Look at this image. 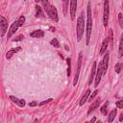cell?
I'll list each match as a JSON object with an SVG mask.
<instances>
[{
  "label": "cell",
  "mask_w": 123,
  "mask_h": 123,
  "mask_svg": "<svg viewBox=\"0 0 123 123\" xmlns=\"http://www.w3.org/2000/svg\"><path fill=\"white\" fill-rule=\"evenodd\" d=\"M118 22H119V26L123 29V14L122 13L118 14Z\"/></svg>",
  "instance_id": "cell-25"
},
{
  "label": "cell",
  "mask_w": 123,
  "mask_h": 123,
  "mask_svg": "<svg viewBox=\"0 0 123 123\" xmlns=\"http://www.w3.org/2000/svg\"><path fill=\"white\" fill-rule=\"evenodd\" d=\"M37 103L36 101H33V102H30V103H29V106H30V107H35V106H37Z\"/></svg>",
  "instance_id": "cell-35"
},
{
  "label": "cell",
  "mask_w": 123,
  "mask_h": 123,
  "mask_svg": "<svg viewBox=\"0 0 123 123\" xmlns=\"http://www.w3.org/2000/svg\"><path fill=\"white\" fill-rule=\"evenodd\" d=\"M120 70H121V64H120L119 62H117V63L115 64V71H116V73H119Z\"/></svg>",
  "instance_id": "cell-29"
},
{
  "label": "cell",
  "mask_w": 123,
  "mask_h": 123,
  "mask_svg": "<svg viewBox=\"0 0 123 123\" xmlns=\"http://www.w3.org/2000/svg\"><path fill=\"white\" fill-rule=\"evenodd\" d=\"M22 38H24V36H23V35H19L18 37H16L13 39V41H19V40H22Z\"/></svg>",
  "instance_id": "cell-31"
},
{
  "label": "cell",
  "mask_w": 123,
  "mask_h": 123,
  "mask_svg": "<svg viewBox=\"0 0 123 123\" xmlns=\"http://www.w3.org/2000/svg\"><path fill=\"white\" fill-rule=\"evenodd\" d=\"M0 27H1V36L3 37L8 29V21L4 16H0Z\"/></svg>",
  "instance_id": "cell-7"
},
{
  "label": "cell",
  "mask_w": 123,
  "mask_h": 123,
  "mask_svg": "<svg viewBox=\"0 0 123 123\" xmlns=\"http://www.w3.org/2000/svg\"><path fill=\"white\" fill-rule=\"evenodd\" d=\"M108 105H109V102H106L105 104H104V106L101 108V112L104 114V115H107V107H108Z\"/></svg>",
  "instance_id": "cell-23"
},
{
  "label": "cell",
  "mask_w": 123,
  "mask_h": 123,
  "mask_svg": "<svg viewBox=\"0 0 123 123\" xmlns=\"http://www.w3.org/2000/svg\"><path fill=\"white\" fill-rule=\"evenodd\" d=\"M95 75H96V62H94L92 63V67H91V74H90V78L88 81L89 85H92V81L95 79Z\"/></svg>",
  "instance_id": "cell-12"
},
{
  "label": "cell",
  "mask_w": 123,
  "mask_h": 123,
  "mask_svg": "<svg viewBox=\"0 0 123 123\" xmlns=\"http://www.w3.org/2000/svg\"><path fill=\"white\" fill-rule=\"evenodd\" d=\"M51 101H52V98H49V99H47L46 101H43V102L39 103V106H43V105H45V104H47V103H49V102H51Z\"/></svg>",
  "instance_id": "cell-32"
},
{
  "label": "cell",
  "mask_w": 123,
  "mask_h": 123,
  "mask_svg": "<svg viewBox=\"0 0 123 123\" xmlns=\"http://www.w3.org/2000/svg\"><path fill=\"white\" fill-rule=\"evenodd\" d=\"M40 2H41V5H42L43 10H44V11L46 12V13H47V12H49V10H50V7H51L49 1H48V0H40Z\"/></svg>",
  "instance_id": "cell-16"
},
{
  "label": "cell",
  "mask_w": 123,
  "mask_h": 123,
  "mask_svg": "<svg viewBox=\"0 0 123 123\" xmlns=\"http://www.w3.org/2000/svg\"><path fill=\"white\" fill-rule=\"evenodd\" d=\"M18 27H19L18 22H17V21H14V22L11 25V27H10V29H9V31H8V37H11L17 31Z\"/></svg>",
  "instance_id": "cell-9"
},
{
  "label": "cell",
  "mask_w": 123,
  "mask_h": 123,
  "mask_svg": "<svg viewBox=\"0 0 123 123\" xmlns=\"http://www.w3.org/2000/svg\"><path fill=\"white\" fill-rule=\"evenodd\" d=\"M35 1H36V2L37 3V2H38V1H40V0H35Z\"/></svg>",
  "instance_id": "cell-38"
},
{
  "label": "cell",
  "mask_w": 123,
  "mask_h": 123,
  "mask_svg": "<svg viewBox=\"0 0 123 123\" xmlns=\"http://www.w3.org/2000/svg\"><path fill=\"white\" fill-rule=\"evenodd\" d=\"M16 104H17L19 107H21V108H22V107H24V106H25V101H24L23 99H19V100H18V102H17Z\"/></svg>",
  "instance_id": "cell-28"
},
{
  "label": "cell",
  "mask_w": 123,
  "mask_h": 123,
  "mask_svg": "<svg viewBox=\"0 0 123 123\" xmlns=\"http://www.w3.org/2000/svg\"><path fill=\"white\" fill-rule=\"evenodd\" d=\"M119 121H123V113L120 115V117H119Z\"/></svg>",
  "instance_id": "cell-36"
},
{
  "label": "cell",
  "mask_w": 123,
  "mask_h": 123,
  "mask_svg": "<svg viewBox=\"0 0 123 123\" xmlns=\"http://www.w3.org/2000/svg\"><path fill=\"white\" fill-rule=\"evenodd\" d=\"M118 56L122 57L123 56V34L121 36V39H120V43H119V49H118Z\"/></svg>",
  "instance_id": "cell-20"
},
{
  "label": "cell",
  "mask_w": 123,
  "mask_h": 123,
  "mask_svg": "<svg viewBox=\"0 0 123 123\" xmlns=\"http://www.w3.org/2000/svg\"><path fill=\"white\" fill-rule=\"evenodd\" d=\"M36 16H37V17H42V16H43L42 9H41V7H39L38 5L36 6Z\"/></svg>",
  "instance_id": "cell-19"
},
{
  "label": "cell",
  "mask_w": 123,
  "mask_h": 123,
  "mask_svg": "<svg viewBox=\"0 0 123 123\" xmlns=\"http://www.w3.org/2000/svg\"><path fill=\"white\" fill-rule=\"evenodd\" d=\"M30 36H31L32 37L39 38V37H42L44 36V33H43V31H41V30H36V31L32 32V33L30 34Z\"/></svg>",
  "instance_id": "cell-13"
},
{
  "label": "cell",
  "mask_w": 123,
  "mask_h": 123,
  "mask_svg": "<svg viewBox=\"0 0 123 123\" xmlns=\"http://www.w3.org/2000/svg\"><path fill=\"white\" fill-rule=\"evenodd\" d=\"M95 120H96V119H95V118H92V119H91V120H90V121H91V122H94V121H95Z\"/></svg>",
  "instance_id": "cell-37"
},
{
  "label": "cell",
  "mask_w": 123,
  "mask_h": 123,
  "mask_svg": "<svg viewBox=\"0 0 123 123\" xmlns=\"http://www.w3.org/2000/svg\"><path fill=\"white\" fill-rule=\"evenodd\" d=\"M84 28H85V20L84 14L82 13L77 19V26H76V33H77V41H80L84 35Z\"/></svg>",
  "instance_id": "cell-2"
},
{
  "label": "cell",
  "mask_w": 123,
  "mask_h": 123,
  "mask_svg": "<svg viewBox=\"0 0 123 123\" xmlns=\"http://www.w3.org/2000/svg\"><path fill=\"white\" fill-rule=\"evenodd\" d=\"M20 49H21L20 47H17V48H13V49L9 50V51L7 52V54H6V58H7V59H11V58H12V56L13 54H15L16 52H18Z\"/></svg>",
  "instance_id": "cell-17"
},
{
  "label": "cell",
  "mask_w": 123,
  "mask_h": 123,
  "mask_svg": "<svg viewBox=\"0 0 123 123\" xmlns=\"http://www.w3.org/2000/svg\"><path fill=\"white\" fill-rule=\"evenodd\" d=\"M109 58H110V54H109V52H106L105 56L101 62H102V68H103V75H105L107 73L108 66H109Z\"/></svg>",
  "instance_id": "cell-6"
},
{
  "label": "cell",
  "mask_w": 123,
  "mask_h": 123,
  "mask_svg": "<svg viewBox=\"0 0 123 123\" xmlns=\"http://www.w3.org/2000/svg\"><path fill=\"white\" fill-rule=\"evenodd\" d=\"M77 9V0H70V16L72 19L75 17V12Z\"/></svg>",
  "instance_id": "cell-10"
},
{
  "label": "cell",
  "mask_w": 123,
  "mask_h": 123,
  "mask_svg": "<svg viewBox=\"0 0 123 123\" xmlns=\"http://www.w3.org/2000/svg\"><path fill=\"white\" fill-rule=\"evenodd\" d=\"M17 22H18V24H19V26H23V24H24V22H25V17L22 15V16H20L19 17V19L17 20Z\"/></svg>",
  "instance_id": "cell-27"
},
{
  "label": "cell",
  "mask_w": 123,
  "mask_h": 123,
  "mask_svg": "<svg viewBox=\"0 0 123 123\" xmlns=\"http://www.w3.org/2000/svg\"><path fill=\"white\" fill-rule=\"evenodd\" d=\"M109 14H110V8H109V0H104V15H103V23L104 26H108L109 21Z\"/></svg>",
  "instance_id": "cell-3"
},
{
  "label": "cell",
  "mask_w": 123,
  "mask_h": 123,
  "mask_svg": "<svg viewBox=\"0 0 123 123\" xmlns=\"http://www.w3.org/2000/svg\"><path fill=\"white\" fill-rule=\"evenodd\" d=\"M66 62H67V76L69 77L71 74V65H70V59L69 58L66 59Z\"/></svg>",
  "instance_id": "cell-22"
},
{
  "label": "cell",
  "mask_w": 123,
  "mask_h": 123,
  "mask_svg": "<svg viewBox=\"0 0 123 123\" xmlns=\"http://www.w3.org/2000/svg\"><path fill=\"white\" fill-rule=\"evenodd\" d=\"M68 3H69V0H62V8H63V13H64V15L67 14Z\"/></svg>",
  "instance_id": "cell-21"
},
{
  "label": "cell",
  "mask_w": 123,
  "mask_h": 123,
  "mask_svg": "<svg viewBox=\"0 0 123 123\" xmlns=\"http://www.w3.org/2000/svg\"><path fill=\"white\" fill-rule=\"evenodd\" d=\"M97 93H98V90H95V91H94V92H93V93L90 95V99L92 100V98H94V97L96 96V94H97Z\"/></svg>",
  "instance_id": "cell-34"
},
{
  "label": "cell",
  "mask_w": 123,
  "mask_h": 123,
  "mask_svg": "<svg viewBox=\"0 0 123 123\" xmlns=\"http://www.w3.org/2000/svg\"><path fill=\"white\" fill-rule=\"evenodd\" d=\"M116 107L117 108H120V109H123V100H119L116 102Z\"/></svg>",
  "instance_id": "cell-30"
},
{
  "label": "cell",
  "mask_w": 123,
  "mask_h": 123,
  "mask_svg": "<svg viewBox=\"0 0 123 123\" xmlns=\"http://www.w3.org/2000/svg\"><path fill=\"white\" fill-rule=\"evenodd\" d=\"M116 113H117V110H116V109L112 110V111L110 112V114H109L108 121H109V122H112L113 119H114V117H115V115H116Z\"/></svg>",
  "instance_id": "cell-18"
},
{
  "label": "cell",
  "mask_w": 123,
  "mask_h": 123,
  "mask_svg": "<svg viewBox=\"0 0 123 123\" xmlns=\"http://www.w3.org/2000/svg\"><path fill=\"white\" fill-rule=\"evenodd\" d=\"M10 99L12 101V102H14V103H17L18 102V100L19 99H17L16 97H14V96H10Z\"/></svg>",
  "instance_id": "cell-33"
},
{
  "label": "cell",
  "mask_w": 123,
  "mask_h": 123,
  "mask_svg": "<svg viewBox=\"0 0 123 123\" xmlns=\"http://www.w3.org/2000/svg\"><path fill=\"white\" fill-rule=\"evenodd\" d=\"M100 102H101V99H100V98H98L97 100H95V101L90 105V107H89V109H88V111H87V114H90L94 110H96V109L99 107Z\"/></svg>",
  "instance_id": "cell-11"
},
{
  "label": "cell",
  "mask_w": 123,
  "mask_h": 123,
  "mask_svg": "<svg viewBox=\"0 0 123 123\" xmlns=\"http://www.w3.org/2000/svg\"><path fill=\"white\" fill-rule=\"evenodd\" d=\"M109 41H111V44L112 45V40H113V37H112V30L110 29L109 30V37H108Z\"/></svg>",
  "instance_id": "cell-26"
},
{
  "label": "cell",
  "mask_w": 123,
  "mask_h": 123,
  "mask_svg": "<svg viewBox=\"0 0 123 123\" xmlns=\"http://www.w3.org/2000/svg\"><path fill=\"white\" fill-rule=\"evenodd\" d=\"M82 60H83V53L80 52L79 53V57H78V62H77V69H76V74H75V78L73 81V85L76 86L78 79H79V74H80V69H81V65H82Z\"/></svg>",
  "instance_id": "cell-4"
},
{
  "label": "cell",
  "mask_w": 123,
  "mask_h": 123,
  "mask_svg": "<svg viewBox=\"0 0 123 123\" xmlns=\"http://www.w3.org/2000/svg\"><path fill=\"white\" fill-rule=\"evenodd\" d=\"M50 43H51V45H53V46H55V47H60V43H59V41H58V39L57 38H53L51 41H50Z\"/></svg>",
  "instance_id": "cell-24"
},
{
  "label": "cell",
  "mask_w": 123,
  "mask_h": 123,
  "mask_svg": "<svg viewBox=\"0 0 123 123\" xmlns=\"http://www.w3.org/2000/svg\"><path fill=\"white\" fill-rule=\"evenodd\" d=\"M108 44H109V39H108V37H107V38L104 39V41H103V43H102V46H101V49H100V55H103V54L107 51V49H108Z\"/></svg>",
  "instance_id": "cell-14"
},
{
  "label": "cell",
  "mask_w": 123,
  "mask_h": 123,
  "mask_svg": "<svg viewBox=\"0 0 123 123\" xmlns=\"http://www.w3.org/2000/svg\"><path fill=\"white\" fill-rule=\"evenodd\" d=\"M47 14L49 15V17L51 18V19H53L54 21H58V12H57V9H56V7H54V6H52L51 5V7H50V10H49V12H47Z\"/></svg>",
  "instance_id": "cell-8"
},
{
  "label": "cell",
  "mask_w": 123,
  "mask_h": 123,
  "mask_svg": "<svg viewBox=\"0 0 123 123\" xmlns=\"http://www.w3.org/2000/svg\"><path fill=\"white\" fill-rule=\"evenodd\" d=\"M89 94H90V89H87V90L85 92V94L83 95V97H82V99H81V101H80V106H83V105L87 101V98H88Z\"/></svg>",
  "instance_id": "cell-15"
},
{
  "label": "cell",
  "mask_w": 123,
  "mask_h": 123,
  "mask_svg": "<svg viewBox=\"0 0 123 123\" xmlns=\"http://www.w3.org/2000/svg\"><path fill=\"white\" fill-rule=\"evenodd\" d=\"M91 4L88 2L87 4V23H86V44L88 45L90 40V35L92 30V14H91Z\"/></svg>",
  "instance_id": "cell-1"
},
{
  "label": "cell",
  "mask_w": 123,
  "mask_h": 123,
  "mask_svg": "<svg viewBox=\"0 0 123 123\" xmlns=\"http://www.w3.org/2000/svg\"><path fill=\"white\" fill-rule=\"evenodd\" d=\"M122 9H123V3H122Z\"/></svg>",
  "instance_id": "cell-39"
},
{
  "label": "cell",
  "mask_w": 123,
  "mask_h": 123,
  "mask_svg": "<svg viewBox=\"0 0 123 123\" xmlns=\"http://www.w3.org/2000/svg\"><path fill=\"white\" fill-rule=\"evenodd\" d=\"M103 76V68H102V62L99 63L98 65V68L96 69V75H95V81H94V86H97L101 81V78Z\"/></svg>",
  "instance_id": "cell-5"
}]
</instances>
